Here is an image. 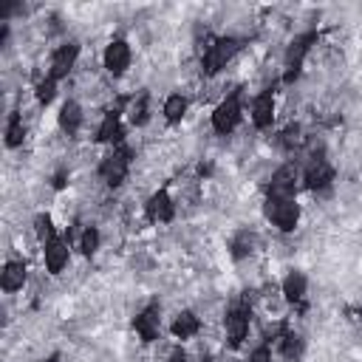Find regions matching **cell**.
<instances>
[{
	"label": "cell",
	"mask_w": 362,
	"mask_h": 362,
	"mask_svg": "<svg viewBox=\"0 0 362 362\" xmlns=\"http://www.w3.org/2000/svg\"><path fill=\"white\" fill-rule=\"evenodd\" d=\"M240 122H243V93L232 90V93H226L215 105V110H212V130L221 133V136H229L232 130H238Z\"/></svg>",
	"instance_id": "cell-5"
},
{
	"label": "cell",
	"mask_w": 362,
	"mask_h": 362,
	"mask_svg": "<svg viewBox=\"0 0 362 362\" xmlns=\"http://www.w3.org/2000/svg\"><path fill=\"white\" fill-rule=\"evenodd\" d=\"M277 348H280V356H283L286 362H297V359L303 356V351H305V339H303V334H297L294 328H286V331L280 334Z\"/></svg>",
	"instance_id": "cell-21"
},
{
	"label": "cell",
	"mask_w": 362,
	"mask_h": 362,
	"mask_svg": "<svg viewBox=\"0 0 362 362\" xmlns=\"http://www.w3.org/2000/svg\"><path fill=\"white\" fill-rule=\"evenodd\" d=\"M274 110H277V96L272 88H263L249 107V119L257 130H272L274 127Z\"/></svg>",
	"instance_id": "cell-11"
},
{
	"label": "cell",
	"mask_w": 362,
	"mask_h": 362,
	"mask_svg": "<svg viewBox=\"0 0 362 362\" xmlns=\"http://www.w3.org/2000/svg\"><path fill=\"white\" fill-rule=\"evenodd\" d=\"M25 280H28V269H25L23 260H6V263H3V272H0V288H3L6 294L20 291V288L25 286Z\"/></svg>",
	"instance_id": "cell-16"
},
{
	"label": "cell",
	"mask_w": 362,
	"mask_h": 362,
	"mask_svg": "<svg viewBox=\"0 0 362 362\" xmlns=\"http://www.w3.org/2000/svg\"><path fill=\"white\" fill-rule=\"evenodd\" d=\"M144 215H147V221H153V223H170V221L175 218V201H173V195H170L167 187H158V189L144 201Z\"/></svg>",
	"instance_id": "cell-12"
},
{
	"label": "cell",
	"mask_w": 362,
	"mask_h": 362,
	"mask_svg": "<svg viewBox=\"0 0 362 362\" xmlns=\"http://www.w3.org/2000/svg\"><path fill=\"white\" fill-rule=\"evenodd\" d=\"M59 359H62V356H59V354H51V356H45V359H42V362H59Z\"/></svg>",
	"instance_id": "cell-31"
},
{
	"label": "cell",
	"mask_w": 362,
	"mask_h": 362,
	"mask_svg": "<svg viewBox=\"0 0 362 362\" xmlns=\"http://www.w3.org/2000/svg\"><path fill=\"white\" fill-rule=\"evenodd\" d=\"M198 331H201V317H198L195 311H189V308L178 311V314L173 317V322H170V334H173L178 342L192 339Z\"/></svg>",
	"instance_id": "cell-18"
},
{
	"label": "cell",
	"mask_w": 362,
	"mask_h": 362,
	"mask_svg": "<svg viewBox=\"0 0 362 362\" xmlns=\"http://www.w3.org/2000/svg\"><path fill=\"white\" fill-rule=\"evenodd\" d=\"M34 235H37V240H40V243H45L48 238H54V235H57V229H54V223H51V215H48V212H40V215L34 218Z\"/></svg>",
	"instance_id": "cell-27"
},
{
	"label": "cell",
	"mask_w": 362,
	"mask_h": 362,
	"mask_svg": "<svg viewBox=\"0 0 362 362\" xmlns=\"http://www.w3.org/2000/svg\"><path fill=\"white\" fill-rule=\"evenodd\" d=\"M257 249V235L252 229H238L229 240V255L232 260H246L252 252Z\"/></svg>",
	"instance_id": "cell-20"
},
{
	"label": "cell",
	"mask_w": 362,
	"mask_h": 362,
	"mask_svg": "<svg viewBox=\"0 0 362 362\" xmlns=\"http://www.w3.org/2000/svg\"><path fill=\"white\" fill-rule=\"evenodd\" d=\"M99 243H102V232H99L96 226H85V229L79 232L76 246H79V252H82L85 257H93V255L99 252Z\"/></svg>",
	"instance_id": "cell-25"
},
{
	"label": "cell",
	"mask_w": 362,
	"mask_h": 362,
	"mask_svg": "<svg viewBox=\"0 0 362 362\" xmlns=\"http://www.w3.org/2000/svg\"><path fill=\"white\" fill-rule=\"evenodd\" d=\"M68 260H71V246H68V240L62 235H54V238H48L42 243V263H45L48 274H54V277L62 274Z\"/></svg>",
	"instance_id": "cell-13"
},
{
	"label": "cell",
	"mask_w": 362,
	"mask_h": 362,
	"mask_svg": "<svg viewBox=\"0 0 362 362\" xmlns=\"http://www.w3.org/2000/svg\"><path fill=\"white\" fill-rule=\"evenodd\" d=\"M133 331L139 334L141 342H156L158 334H161V305H158V303L144 305V308L133 317Z\"/></svg>",
	"instance_id": "cell-14"
},
{
	"label": "cell",
	"mask_w": 362,
	"mask_h": 362,
	"mask_svg": "<svg viewBox=\"0 0 362 362\" xmlns=\"http://www.w3.org/2000/svg\"><path fill=\"white\" fill-rule=\"evenodd\" d=\"M263 215H266V221H269L277 232L288 235V232H294L297 223H300V204H297V198H272V195H266V201H263Z\"/></svg>",
	"instance_id": "cell-3"
},
{
	"label": "cell",
	"mask_w": 362,
	"mask_h": 362,
	"mask_svg": "<svg viewBox=\"0 0 362 362\" xmlns=\"http://www.w3.org/2000/svg\"><path fill=\"white\" fill-rule=\"evenodd\" d=\"M300 184H303L300 181V167L291 164V161H286V164H280L272 173L269 184H266V195H272V198H294Z\"/></svg>",
	"instance_id": "cell-10"
},
{
	"label": "cell",
	"mask_w": 362,
	"mask_h": 362,
	"mask_svg": "<svg viewBox=\"0 0 362 362\" xmlns=\"http://www.w3.org/2000/svg\"><path fill=\"white\" fill-rule=\"evenodd\" d=\"M280 291H283L286 303L297 305V303H303V300H305V291H308V277H305L300 269H291V272H286V277L280 280Z\"/></svg>",
	"instance_id": "cell-17"
},
{
	"label": "cell",
	"mask_w": 362,
	"mask_h": 362,
	"mask_svg": "<svg viewBox=\"0 0 362 362\" xmlns=\"http://www.w3.org/2000/svg\"><path fill=\"white\" fill-rule=\"evenodd\" d=\"M57 85H59V82H57V79H51V76L45 74V76L34 85V96H37V102H40V105H51V102H54V96H57Z\"/></svg>",
	"instance_id": "cell-26"
},
{
	"label": "cell",
	"mask_w": 362,
	"mask_h": 362,
	"mask_svg": "<svg viewBox=\"0 0 362 362\" xmlns=\"http://www.w3.org/2000/svg\"><path fill=\"white\" fill-rule=\"evenodd\" d=\"M3 136H6L3 141H6V147H8V150H17V147H23V141H25V124H23V116H20L17 110H11V113H8Z\"/></svg>",
	"instance_id": "cell-23"
},
{
	"label": "cell",
	"mask_w": 362,
	"mask_h": 362,
	"mask_svg": "<svg viewBox=\"0 0 362 362\" xmlns=\"http://www.w3.org/2000/svg\"><path fill=\"white\" fill-rule=\"evenodd\" d=\"M167 362H189V356H187L184 348H173V354L167 356Z\"/></svg>",
	"instance_id": "cell-30"
},
{
	"label": "cell",
	"mask_w": 362,
	"mask_h": 362,
	"mask_svg": "<svg viewBox=\"0 0 362 362\" xmlns=\"http://www.w3.org/2000/svg\"><path fill=\"white\" fill-rule=\"evenodd\" d=\"M314 45H317V31H303L288 42L286 57H283V82L286 85H291L303 74V65H305Z\"/></svg>",
	"instance_id": "cell-2"
},
{
	"label": "cell",
	"mask_w": 362,
	"mask_h": 362,
	"mask_svg": "<svg viewBox=\"0 0 362 362\" xmlns=\"http://www.w3.org/2000/svg\"><path fill=\"white\" fill-rule=\"evenodd\" d=\"M303 144V127L300 124H288L283 133H280V147L283 150H294Z\"/></svg>",
	"instance_id": "cell-28"
},
{
	"label": "cell",
	"mask_w": 362,
	"mask_h": 362,
	"mask_svg": "<svg viewBox=\"0 0 362 362\" xmlns=\"http://www.w3.org/2000/svg\"><path fill=\"white\" fill-rule=\"evenodd\" d=\"M82 122H85V110L76 99H65L59 105V113H57V124L65 136H76L82 130Z\"/></svg>",
	"instance_id": "cell-15"
},
{
	"label": "cell",
	"mask_w": 362,
	"mask_h": 362,
	"mask_svg": "<svg viewBox=\"0 0 362 362\" xmlns=\"http://www.w3.org/2000/svg\"><path fill=\"white\" fill-rule=\"evenodd\" d=\"M79 54H82V45H79L76 40H68V42L57 45V48H54V54H51V59H48V71H45V74H48L51 79L62 82V79L76 68Z\"/></svg>",
	"instance_id": "cell-9"
},
{
	"label": "cell",
	"mask_w": 362,
	"mask_h": 362,
	"mask_svg": "<svg viewBox=\"0 0 362 362\" xmlns=\"http://www.w3.org/2000/svg\"><path fill=\"white\" fill-rule=\"evenodd\" d=\"M187 110H189V99H187L184 93H170V96L164 99V105H161V113H164V119H167L170 124H178V122L187 116Z\"/></svg>",
	"instance_id": "cell-24"
},
{
	"label": "cell",
	"mask_w": 362,
	"mask_h": 362,
	"mask_svg": "<svg viewBox=\"0 0 362 362\" xmlns=\"http://www.w3.org/2000/svg\"><path fill=\"white\" fill-rule=\"evenodd\" d=\"M359 314H362V303H359Z\"/></svg>",
	"instance_id": "cell-32"
},
{
	"label": "cell",
	"mask_w": 362,
	"mask_h": 362,
	"mask_svg": "<svg viewBox=\"0 0 362 362\" xmlns=\"http://www.w3.org/2000/svg\"><path fill=\"white\" fill-rule=\"evenodd\" d=\"M249 328H252V308L246 303H235L226 308V317H223V334H226V342L232 348L243 345L246 337H249Z\"/></svg>",
	"instance_id": "cell-7"
},
{
	"label": "cell",
	"mask_w": 362,
	"mask_h": 362,
	"mask_svg": "<svg viewBox=\"0 0 362 362\" xmlns=\"http://www.w3.org/2000/svg\"><path fill=\"white\" fill-rule=\"evenodd\" d=\"M246 362H272V348H269V342H260V345L249 354Z\"/></svg>",
	"instance_id": "cell-29"
},
{
	"label": "cell",
	"mask_w": 362,
	"mask_h": 362,
	"mask_svg": "<svg viewBox=\"0 0 362 362\" xmlns=\"http://www.w3.org/2000/svg\"><path fill=\"white\" fill-rule=\"evenodd\" d=\"M300 181L308 192H328L334 187V167L325 156H317L311 153L308 156V164L300 170Z\"/></svg>",
	"instance_id": "cell-6"
},
{
	"label": "cell",
	"mask_w": 362,
	"mask_h": 362,
	"mask_svg": "<svg viewBox=\"0 0 362 362\" xmlns=\"http://www.w3.org/2000/svg\"><path fill=\"white\" fill-rule=\"evenodd\" d=\"M99 144H119L122 141V110H107L96 127Z\"/></svg>",
	"instance_id": "cell-19"
},
{
	"label": "cell",
	"mask_w": 362,
	"mask_h": 362,
	"mask_svg": "<svg viewBox=\"0 0 362 362\" xmlns=\"http://www.w3.org/2000/svg\"><path fill=\"white\" fill-rule=\"evenodd\" d=\"M130 161H133V147L124 144V141L113 144L110 153H105V158L99 161V178H102L110 189L122 187L124 178H127V173H130Z\"/></svg>",
	"instance_id": "cell-1"
},
{
	"label": "cell",
	"mask_w": 362,
	"mask_h": 362,
	"mask_svg": "<svg viewBox=\"0 0 362 362\" xmlns=\"http://www.w3.org/2000/svg\"><path fill=\"white\" fill-rule=\"evenodd\" d=\"M238 51H240V40L238 37H218V40H212L204 48V54H201V71H204V76L221 74L232 62V57Z\"/></svg>",
	"instance_id": "cell-4"
},
{
	"label": "cell",
	"mask_w": 362,
	"mask_h": 362,
	"mask_svg": "<svg viewBox=\"0 0 362 362\" xmlns=\"http://www.w3.org/2000/svg\"><path fill=\"white\" fill-rule=\"evenodd\" d=\"M124 113H127V122H130L133 127H144V124L150 122V113H153L150 93H139V96H133Z\"/></svg>",
	"instance_id": "cell-22"
},
{
	"label": "cell",
	"mask_w": 362,
	"mask_h": 362,
	"mask_svg": "<svg viewBox=\"0 0 362 362\" xmlns=\"http://www.w3.org/2000/svg\"><path fill=\"white\" fill-rule=\"evenodd\" d=\"M133 62V45L124 37H113L102 51V68L110 76H124Z\"/></svg>",
	"instance_id": "cell-8"
}]
</instances>
